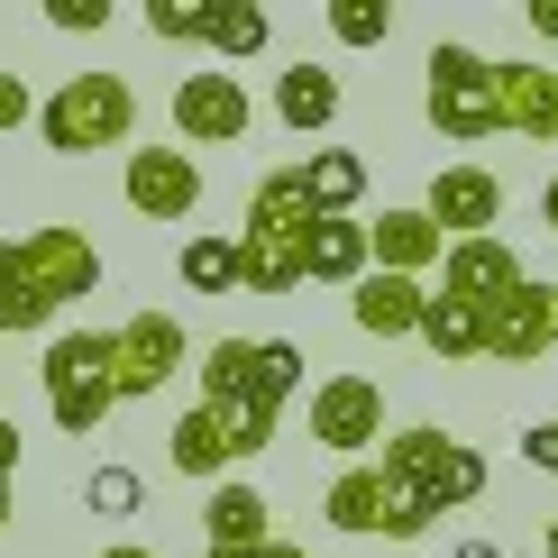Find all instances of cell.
<instances>
[{"label":"cell","instance_id":"obj_1","mask_svg":"<svg viewBox=\"0 0 558 558\" xmlns=\"http://www.w3.org/2000/svg\"><path fill=\"white\" fill-rule=\"evenodd\" d=\"M193 376H202V403L239 412L247 449H275V422L302 393V348L293 339H211Z\"/></svg>","mask_w":558,"mask_h":558},{"label":"cell","instance_id":"obj_2","mask_svg":"<svg viewBox=\"0 0 558 558\" xmlns=\"http://www.w3.org/2000/svg\"><path fill=\"white\" fill-rule=\"evenodd\" d=\"M312 229H320V211H312V193H302V174H293V166L257 174L247 220H239V284H247V293H293Z\"/></svg>","mask_w":558,"mask_h":558},{"label":"cell","instance_id":"obj_3","mask_svg":"<svg viewBox=\"0 0 558 558\" xmlns=\"http://www.w3.org/2000/svg\"><path fill=\"white\" fill-rule=\"evenodd\" d=\"M376 476L393 485V495H412V504H422V513L439 522V513H468V504L485 495V458L468 449V439H449V430H385L376 439Z\"/></svg>","mask_w":558,"mask_h":558},{"label":"cell","instance_id":"obj_4","mask_svg":"<svg viewBox=\"0 0 558 558\" xmlns=\"http://www.w3.org/2000/svg\"><path fill=\"white\" fill-rule=\"evenodd\" d=\"M129 129H137V92H129V74H64V83L37 101V137H46L56 156L129 147Z\"/></svg>","mask_w":558,"mask_h":558},{"label":"cell","instance_id":"obj_5","mask_svg":"<svg viewBox=\"0 0 558 558\" xmlns=\"http://www.w3.org/2000/svg\"><path fill=\"white\" fill-rule=\"evenodd\" d=\"M37 385H46L56 430H64V439H92L110 412H120V385H110V330H64V339H46Z\"/></svg>","mask_w":558,"mask_h":558},{"label":"cell","instance_id":"obj_6","mask_svg":"<svg viewBox=\"0 0 558 558\" xmlns=\"http://www.w3.org/2000/svg\"><path fill=\"white\" fill-rule=\"evenodd\" d=\"M495 56H476V46L439 37L430 46V74H422V120L449 137V147H476V137H495Z\"/></svg>","mask_w":558,"mask_h":558},{"label":"cell","instance_id":"obj_7","mask_svg":"<svg viewBox=\"0 0 558 558\" xmlns=\"http://www.w3.org/2000/svg\"><path fill=\"white\" fill-rule=\"evenodd\" d=\"M19 266H28V293L46 312H74L83 293H101V247H92L74 220H37L28 239H19Z\"/></svg>","mask_w":558,"mask_h":558},{"label":"cell","instance_id":"obj_8","mask_svg":"<svg viewBox=\"0 0 558 558\" xmlns=\"http://www.w3.org/2000/svg\"><path fill=\"white\" fill-rule=\"evenodd\" d=\"M183 357H193V339H183L174 312H129L110 330V385H120V403L166 393V376H183Z\"/></svg>","mask_w":558,"mask_h":558},{"label":"cell","instance_id":"obj_9","mask_svg":"<svg viewBox=\"0 0 558 558\" xmlns=\"http://www.w3.org/2000/svg\"><path fill=\"white\" fill-rule=\"evenodd\" d=\"M320 513H330V531H348V541H422L430 531V513L412 495H393L376 468H339L330 495H320Z\"/></svg>","mask_w":558,"mask_h":558},{"label":"cell","instance_id":"obj_10","mask_svg":"<svg viewBox=\"0 0 558 558\" xmlns=\"http://www.w3.org/2000/svg\"><path fill=\"white\" fill-rule=\"evenodd\" d=\"M549 348H558V284L522 275V284L485 312V357L495 366H541Z\"/></svg>","mask_w":558,"mask_h":558},{"label":"cell","instance_id":"obj_11","mask_svg":"<svg viewBox=\"0 0 558 558\" xmlns=\"http://www.w3.org/2000/svg\"><path fill=\"white\" fill-rule=\"evenodd\" d=\"M257 129V101H247L239 74H183L174 83V137L183 147H239Z\"/></svg>","mask_w":558,"mask_h":558},{"label":"cell","instance_id":"obj_12","mask_svg":"<svg viewBox=\"0 0 558 558\" xmlns=\"http://www.w3.org/2000/svg\"><path fill=\"white\" fill-rule=\"evenodd\" d=\"M312 439L339 458H366L385 439V385L376 376H320L312 385Z\"/></svg>","mask_w":558,"mask_h":558},{"label":"cell","instance_id":"obj_13","mask_svg":"<svg viewBox=\"0 0 558 558\" xmlns=\"http://www.w3.org/2000/svg\"><path fill=\"white\" fill-rule=\"evenodd\" d=\"M485 83H495V137H531V147H558V64L504 56Z\"/></svg>","mask_w":558,"mask_h":558},{"label":"cell","instance_id":"obj_14","mask_svg":"<svg viewBox=\"0 0 558 558\" xmlns=\"http://www.w3.org/2000/svg\"><path fill=\"white\" fill-rule=\"evenodd\" d=\"M247 430H239V412H220V403H193L183 422L166 430V468L174 476H202V485H220V476H239L247 468Z\"/></svg>","mask_w":558,"mask_h":558},{"label":"cell","instance_id":"obj_15","mask_svg":"<svg viewBox=\"0 0 558 558\" xmlns=\"http://www.w3.org/2000/svg\"><path fill=\"white\" fill-rule=\"evenodd\" d=\"M120 193H129L137 220H193V211H202V166H193L183 147H129Z\"/></svg>","mask_w":558,"mask_h":558},{"label":"cell","instance_id":"obj_16","mask_svg":"<svg viewBox=\"0 0 558 558\" xmlns=\"http://www.w3.org/2000/svg\"><path fill=\"white\" fill-rule=\"evenodd\" d=\"M522 275H531V266H522L504 239H449V257H439V284H430V293L468 302V312H495V302L513 293Z\"/></svg>","mask_w":558,"mask_h":558},{"label":"cell","instance_id":"obj_17","mask_svg":"<svg viewBox=\"0 0 558 558\" xmlns=\"http://www.w3.org/2000/svg\"><path fill=\"white\" fill-rule=\"evenodd\" d=\"M495 211H504V183L485 174V166H439L430 174L422 220L439 229V239H495Z\"/></svg>","mask_w":558,"mask_h":558},{"label":"cell","instance_id":"obj_18","mask_svg":"<svg viewBox=\"0 0 558 558\" xmlns=\"http://www.w3.org/2000/svg\"><path fill=\"white\" fill-rule=\"evenodd\" d=\"M275 504L257 495V485H239V476H220L211 495H202V558H247V549H266L275 541Z\"/></svg>","mask_w":558,"mask_h":558},{"label":"cell","instance_id":"obj_19","mask_svg":"<svg viewBox=\"0 0 558 558\" xmlns=\"http://www.w3.org/2000/svg\"><path fill=\"white\" fill-rule=\"evenodd\" d=\"M422 302H430V284H412V275H376V266H366L357 284H348V320H357L366 339H412V330H422Z\"/></svg>","mask_w":558,"mask_h":558},{"label":"cell","instance_id":"obj_20","mask_svg":"<svg viewBox=\"0 0 558 558\" xmlns=\"http://www.w3.org/2000/svg\"><path fill=\"white\" fill-rule=\"evenodd\" d=\"M439 257H449V239H439L422 211H385V220H366V266H376V275H412V284H422Z\"/></svg>","mask_w":558,"mask_h":558},{"label":"cell","instance_id":"obj_21","mask_svg":"<svg viewBox=\"0 0 558 558\" xmlns=\"http://www.w3.org/2000/svg\"><path fill=\"white\" fill-rule=\"evenodd\" d=\"M293 174H302V193H312L320 220H357V202H366V156L357 147H312Z\"/></svg>","mask_w":558,"mask_h":558},{"label":"cell","instance_id":"obj_22","mask_svg":"<svg viewBox=\"0 0 558 558\" xmlns=\"http://www.w3.org/2000/svg\"><path fill=\"white\" fill-rule=\"evenodd\" d=\"M275 120H284L293 137H320V129L339 120V74H330V64H312V56L284 64V83H275Z\"/></svg>","mask_w":558,"mask_h":558},{"label":"cell","instance_id":"obj_23","mask_svg":"<svg viewBox=\"0 0 558 558\" xmlns=\"http://www.w3.org/2000/svg\"><path fill=\"white\" fill-rule=\"evenodd\" d=\"M266 37H275V19L257 10V0H202V46H211L220 64L266 56Z\"/></svg>","mask_w":558,"mask_h":558},{"label":"cell","instance_id":"obj_24","mask_svg":"<svg viewBox=\"0 0 558 558\" xmlns=\"http://www.w3.org/2000/svg\"><path fill=\"white\" fill-rule=\"evenodd\" d=\"M412 339H422L439 366H468V357H485V312H468V302H449V293H430Z\"/></svg>","mask_w":558,"mask_h":558},{"label":"cell","instance_id":"obj_25","mask_svg":"<svg viewBox=\"0 0 558 558\" xmlns=\"http://www.w3.org/2000/svg\"><path fill=\"white\" fill-rule=\"evenodd\" d=\"M366 275V220H320L302 247V284H357Z\"/></svg>","mask_w":558,"mask_h":558},{"label":"cell","instance_id":"obj_26","mask_svg":"<svg viewBox=\"0 0 558 558\" xmlns=\"http://www.w3.org/2000/svg\"><path fill=\"white\" fill-rule=\"evenodd\" d=\"M46 302L28 293V266H19V239H0V339H19V330H46Z\"/></svg>","mask_w":558,"mask_h":558},{"label":"cell","instance_id":"obj_27","mask_svg":"<svg viewBox=\"0 0 558 558\" xmlns=\"http://www.w3.org/2000/svg\"><path fill=\"white\" fill-rule=\"evenodd\" d=\"M174 275H183L193 293H239V239H183Z\"/></svg>","mask_w":558,"mask_h":558},{"label":"cell","instance_id":"obj_28","mask_svg":"<svg viewBox=\"0 0 558 558\" xmlns=\"http://www.w3.org/2000/svg\"><path fill=\"white\" fill-rule=\"evenodd\" d=\"M330 37L339 46H385L393 37V0H330Z\"/></svg>","mask_w":558,"mask_h":558},{"label":"cell","instance_id":"obj_29","mask_svg":"<svg viewBox=\"0 0 558 558\" xmlns=\"http://www.w3.org/2000/svg\"><path fill=\"white\" fill-rule=\"evenodd\" d=\"M147 37L156 46H202V0H147Z\"/></svg>","mask_w":558,"mask_h":558},{"label":"cell","instance_id":"obj_30","mask_svg":"<svg viewBox=\"0 0 558 558\" xmlns=\"http://www.w3.org/2000/svg\"><path fill=\"white\" fill-rule=\"evenodd\" d=\"M83 504H92V513H137V504H147V485H137L129 468H92Z\"/></svg>","mask_w":558,"mask_h":558},{"label":"cell","instance_id":"obj_31","mask_svg":"<svg viewBox=\"0 0 558 558\" xmlns=\"http://www.w3.org/2000/svg\"><path fill=\"white\" fill-rule=\"evenodd\" d=\"M46 19H56L64 37H101L110 28V0H46Z\"/></svg>","mask_w":558,"mask_h":558},{"label":"cell","instance_id":"obj_32","mask_svg":"<svg viewBox=\"0 0 558 558\" xmlns=\"http://www.w3.org/2000/svg\"><path fill=\"white\" fill-rule=\"evenodd\" d=\"M10 504H19V422H0V531H10Z\"/></svg>","mask_w":558,"mask_h":558},{"label":"cell","instance_id":"obj_33","mask_svg":"<svg viewBox=\"0 0 558 558\" xmlns=\"http://www.w3.org/2000/svg\"><path fill=\"white\" fill-rule=\"evenodd\" d=\"M28 120H37V92L19 74H0V129H28Z\"/></svg>","mask_w":558,"mask_h":558},{"label":"cell","instance_id":"obj_34","mask_svg":"<svg viewBox=\"0 0 558 558\" xmlns=\"http://www.w3.org/2000/svg\"><path fill=\"white\" fill-rule=\"evenodd\" d=\"M522 458H531V468H549V476H558V422H531V430H522Z\"/></svg>","mask_w":558,"mask_h":558},{"label":"cell","instance_id":"obj_35","mask_svg":"<svg viewBox=\"0 0 558 558\" xmlns=\"http://www.w3.org/2000/svg\"><path fill=\"white\" fill-rule=\"evenodd\" d=\"M531 37H549V46H558V0H531Z\"/></svg>","mask_w":558,"mask_h":558},{"label":"cell","instance_id":"obj_36","mask_svg":"<svg viewBox=\"0 0 558 558\" xmlns=\"http://www.w3.org/2000/svg\"><path fill=\"white\" fill-rule=\"evenodd\" d=\"M449 558H504V549H495V541H458Z\"/></svg>","mask_w":558,"mask_h":558},{"label":"cell","instance_id":"obj_37","mask_svg":"<svg viewBox=\"0 0 558 558\" xmlns=\"http://www.w3.org/2000/svg\"><path fill=\"white\" fill-rule=\"evenodd\" d=\"M247 558H312V549H293V541H266V549H247Z\"/></svg>","mask_w":558,"mask_h":558},{"label":"cell","instance_id":"obj_38","mask_svg":"<svg viewBox=\"0 0 558 558\" xmlns=\"http://www.w3.org/2000/svg\"><path fill=\"white\" fill-rule=\"evenodd\" d=\"M541 220H549V229H558V174H549V193H541Z\"/></svg>","mask_w":558,"mask_h":558},{"label":"cell","instance_id":"obj_39","mask_svg":"<svg viewBox=\"0 0 558 558\" xmlns=\"http://www.w3.org/2000/svg\"><path fill=\"white\" fill-rule=\"evenodd\" d=\"M101 558H156V549H137V541H120V549H101Z\"/></svg>","mask_w":558,"mask_h":558},{"label":"cell","instance_id":"obj_40","mask_svg":"<svg viewBox=\"0 0 558 558\" xmlns=\"http://www.w3.org/2000/svg\"><path fill=\"white\" fill-rule=\"evenodd\" d=\"M541 549H549V558H558V522H549V541H541Z\"/></svg>","mask_w":558,"mask_h":558}]
</instances>
